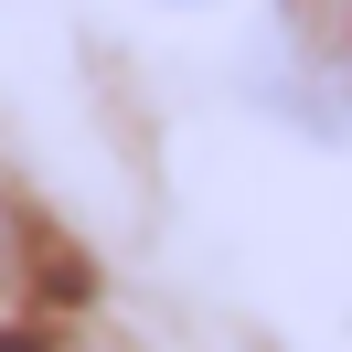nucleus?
Returning a JSON list of instances; mask_svg holds the SVG:
<instances>
[{
  "label": "nucleus",
  "instance_id": "nucleus-2",
  "mask_svg": "<svg viewBox=\"0 0 352 352\" xmlns=\"http://www.w3.org/2000/svg\"><path fill=\"white\" fill-rule=\"evenodd\" d=\"M0 352H96V342L65 331V320H22V331H0Z\"/></svg>",
  "mask_w": 352,
  "mask_h": 352
},
{
  "label": "nucleus",
  "instance_id": "nucleus-1",
  "mask_svg": "<svg viewBox=\"0 0 352 352\" xmlns=\"http://www.w3.org/2000/svg\"><path fill=\"white\" fill-rule=\"evenodd\" d=\"M54 288H65V256H54L43 214L11 192V171H0V331L43 320V299H54Z\"/></svg>",
  "mask_w": 352,
  "mask_h": 352
}]
</instances>
